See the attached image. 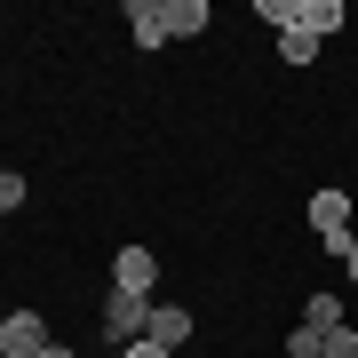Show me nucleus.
<instances>
[{
	"label": "nucleus",
	"mask_w": 358,
	"mask_h": 358,
	"mask_svg": "<svg viewBox=\"0 0 358 358\" xmlns=\"http://www.w3.org/2000/svg\"><path fill=\"white\" fill-rule=\"evenodd\" d=\"M40 358H72V350H64V343H40Z\"/></svg>",
	"instance_id": "15"
},
{
	"label": "nucleus",
	"mask_w": 358,
	"mask_h": 358,
	"mask_svg": "<svg viewBox=\"0 0 358 358\" xmlns=\"http://www.w3.org/2000/svg\"><path fill=\"white\" fill-rule=\"evenodd\" d=\"M143 327H152V294H128V287L103 294V334H120V343H143Z\"/></svg>",
	"instance_id": "1"
},
{
	"label": "nucleus",
	"mask_w": 358,
	"mask_h": 358,
	"mask_svg": "<svg viewBox=\"0 0 358 358\" xmlns=\"http://www.w3.org/2000/svg\"><path fill=\"white\" fill-rule=\"evenodd\" d=\"M310 223H319V239L334 255H350V192H319L310 199Z\"/></svg>",
	"instance_id": "2"
},
{
	"label": "nucleus",
	"mask_w": 358,
	"mask_h": 358,
	"mask_svg": "<svg viewBox=\"0 0 358 358\" xmlns=\"http://www.w3.org/2000/svg\"><path fill=\"white\" fill-rule=\"evenodd\" d=\"M152 279H159L152 247H120V263H112V287H128V294H152Z\"/></svg>",
	"instance_id": "4"
},
{
	"label": "nucleus",
	"mask_w": 358,
	"mask_h": 358,
	"mask_svg": "<svg viewBox=\"0 0 358 358\" xmlns=\"http://www.w3.org/2000/svg\"><path fill=\"white\" fill-rule=\"evenodd\" d=\"M279 56H287V64H310V56H319V40H310L303 24H287V32H279Z\"/></svg>",
	"instance_id": "9"
},
{
	"label": "nucleus",
	"mask_w": 358,
	"mask_h": 358,
	"mask_svg": "<svg viewBox=\"0 0 358 358\" xmlns=\"http://www.w3.org/2000/svg\"><path fill=\"white\" fill-rule=\"evenodd\" d=\"M327 358H358V327H334L327 334Z\"/></svg>",
	"instance_id": "12"
},
{
	"label": "nucleus",
	"mask_w": 358,
	"mask_h": 358,
	"mask_svg": "<svg viewBox=\"0 0 358 358\" xmlns=\"http://www.w3.org/2000/svg\"><path fill=\"white\" fill-rule=\"evenodd\" d=\"M183 334H192V310H183V303H152V327H143V343H159V350H176Z\"/></svg>",
	"instance_id": "5"
},
{
	"label": "nucleus",
	"mask_w": 358,
	"mask_h": 358,
	"mask_svg": "<svg viewBox=\"0 0 358 358\" xmlns=\"http://www.w3.org/2000/svg\"><path fill=\"white\" fill-rule=\"evenodd\" d=\"M294 24H303L310 40H327V32H343V0H303V8H294Z\"/></svg>",
	"instance_id": "7"
},
{
	"label": "nucleus",
	"mask_w": 358,
	"mask_h": 358,
	"mask_svg": "<svg viewBox=\"0 0 358 358\" xmlns=\"http://www.w3.org/2000/svg\"><path fill=\"white\" fill-rule=\"evenodd\" d=\"M159 16H167V40L207 32V0H159Z\"/></svg>",
	"instance_id": "6"
},
{
	"label": "nucleus",
	"mask_w": 358,
	"mask_h": 358,
	"mask_svg": "<svg viewBox=\"0 0 358 358\" xmlns=\"http://www.w3.org/2000/svg\"><path fill=\"white\" fill-rule=\"evenodd\" d=\"M287 358H327V334L319 327H294L287 334Z\"/></svg>",
	"instance_id": "11"
},
{
	"label": "nucleus",
	"mask_w": 358,
	"mask_h": 358,
	"mask_svg": "<svg viewBox=\"0 0 358 358\" xmlns=\"http://www.w3.org/2000/svg\"><path fill=\"white\" fill-rule=\"evenodd\" d=\"M40 343H48L40 334V310H8L0 319V358H40Z\"/></svg>",
	"instance_id": "3"
},
{
	"label": "nucleus",
	"mask_w": 358,
	"mask_h": 358,
	"mask_svg": "<svg viewBox=\"0 0 358 358\" xmlns=\"http://www.w3.org/2000/svg\"><path fill=\"white\" fill-rule=\"evenodd\" d=\"M8 207H24V176H0V215Z\"/></svg>",
	"instance_id": "13"
},
{
	"label": "nucleus",
	"mask_w": 358,
	"mask_h": 358,
	"mask_svg": "<svg viewBox=\"0 0 358 358\" xmlns=\"http://www.w3.org/2000/svg\"><path fill=\"white\" fill-rule=\"evenodd\" d=\"M303 327H319V334H334V327H343V303H334V294H310Z\"/></svg>",
	"instance_id": "10"
},
{
	"label": "nucleus",
	"mask_w": 358,
	"mask_h": 358,
	"mask_svg": "<svg viewBox=\"0 0 358 358\" xmlns=\"http://www.w3.org/2000/svg\"><path fill=\"white\" fill-rule=\"evenodd\" d=\"M343 263H350V279H358V239H350V255H343Z\"/></svg>",
	"instance_id": "16"
},
{
	"label": "nucleus",
	"mask_w": 358,
	"mask_h": 358,
	"mask_svg": "<svg viewBox=\"0 0 358 358\" xmlns=\"http://www.w3.org/2000/svg\"><path fill=\"white\" fill-rule=\"evenodd\" d=\"M120 358H176V350H159V343H128Z\"/></svg>",
	"instance_id": "14"
},
{
	"label": "nucleus",
	"mask_w": 358,
	"mask_h": 358,
	"mask_svg": "<svg viewBox=\"0 0 358 358\" xmlns=\"http://www.w3.org/2000/svg\"><path fill=\"white\" fill-rule=\"evenodd\" d=\"M128 24H136V48H159V40H167V16H159V0H128Z\"/></svg>",
	"instance_id": "8"
}]
</instances>
